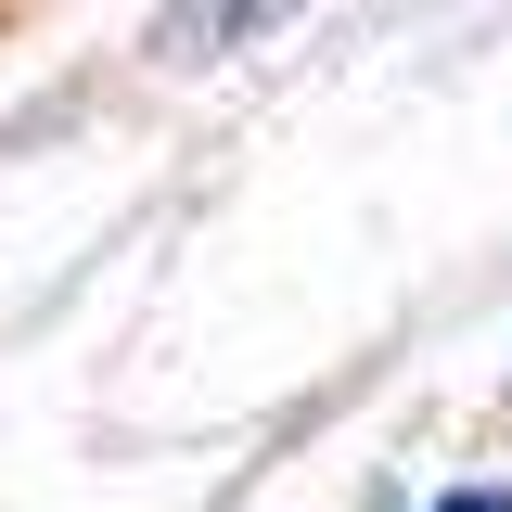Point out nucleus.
<instances>
[{"label": "nucleus", "mask_w": 512, "mask_h": 512, "mask_svg": "<svg viewBox=\"0 0 512 512\" xmlns=\"http://www.w3.org/2000/svg\"><path fill=\"white\" fill-rule=\"evenodd\" d=\"M448 512H512V500H448Z\"/></svg>", "instance_id": "obj_1"}]
</instances>
